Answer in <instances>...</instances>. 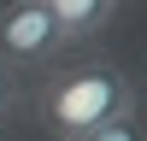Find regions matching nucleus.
Here are the masks:
<instances>
[{"instance_id": "f257e3e1", "label": "nucleus", "mask_w": 147, "mask_h": 141, "mask_svg": "<svg viewBox=\"0 0 147 141\" xmlns=\"http://www.w3.org/2000/svg\"><path fill=\"white\" fill-rule=\"evenodd\" d=\"M30 106L53 141H88L118 112H136V82L106 59H77V65L47 70V82L30 94Z\"/></svg>"}, {"instance_id": "39448f33", "label": "nucleus", "mask_w": 147, "mask_h": 141, "mask_svg": "<svg viewBox=\"0 0 147 141\" xmlns=\"http://www.w3.org/2000/svg\"><path fill=\"white\" fill-rule=\"evenodd\" d=\"M18 106H24V82H18V70H6V65H0V124H6Z\"/></svg>"}, {"instance_id": "f03ea898", "label": "nucleus", "mask_w": 147, "mask_h": 141, "mask_svg": "<svg viewBox=\"0 0 147 141\" xmlns=\"http://www.w3.org/2000/svg\"><path fill=\"white\" fill-rule=\"evenodd\" d=\"M71 35L59 30V18L41 0H6L0 6V65L6 70H53L65 59Z\"/></svg>"}, {"instance_id": "20e7f679", "label": "nucleus", "mask_w": 147, "mask_h": 141, "mask_svg": "<svg viewBox=\"0 0 147 141\" xmlns=\"http://www.w3.org/2000/svg\"><path fill=\"white\" fill-rule=\"evenodd\" d=\"M88 141H147V135H141V117H136V112H118L112 124H100Z\"/></svg>"}, {"instance_id": "7ed1b4c3", "label": "nucleus", "mask_w": 147, "mask_h": 141, "mask_svg": "<svg viewBox=\"0 0 147 141\" xmlns=\"http://www.w3.org/2000/svg\"><path fill=\"white\" fill-rule=\"evenodd\" d=\"M41 6L59 18V30H65L71 41H88V35L118 12V0H41Z\"/></svg>"}]
</instances>
